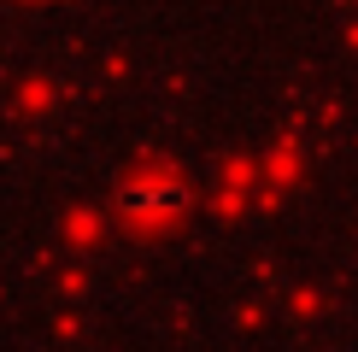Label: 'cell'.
<instances>
[{"label":"cell","mask_w":358,"mask_h":352,"mask_svg":"<svg viewBox=\"0 0 358 352\" xmlns=\"http://www.w3.org/2000/svg\"><path fill=\"white\" fill-rule=\"evenodd\" d=\"M117 205L136 217H165V212H182L188 205V182L171 170H136L124 176V188H117Z\"/></svg>","instance_id":"cell-1"}]
</instances>
